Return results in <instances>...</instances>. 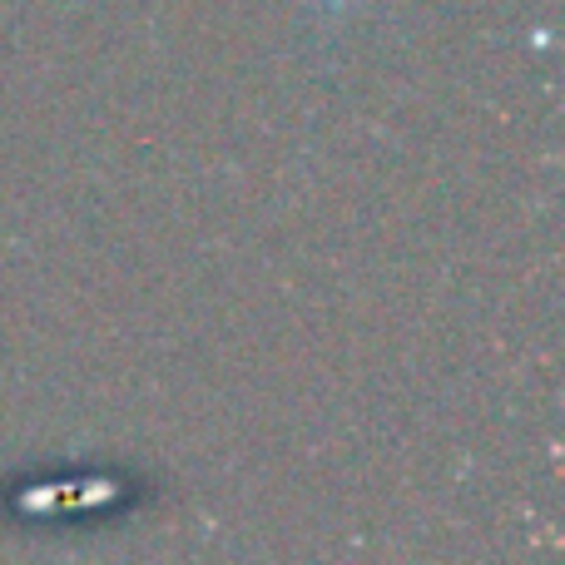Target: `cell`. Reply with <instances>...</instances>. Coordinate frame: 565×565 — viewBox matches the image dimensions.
Returning <instances> with one entry per match:
<instances>
[{
	"label": "cell",
	"instance_id": "cell-1",
	"mask_svg": "<svg viewBox=\"0 0 565 565\" xmlns=\"http://www.w3.org/2000/svg\"><path fill=\"white\" fill-rule=\"evenodd\" d=\"M302 6H312L318 15H328V20H338V15H352V10H362L367 0H302Z\"/></svg>",
	"mask_w": 565,
	"mask_h": 565
}]
</instances>
